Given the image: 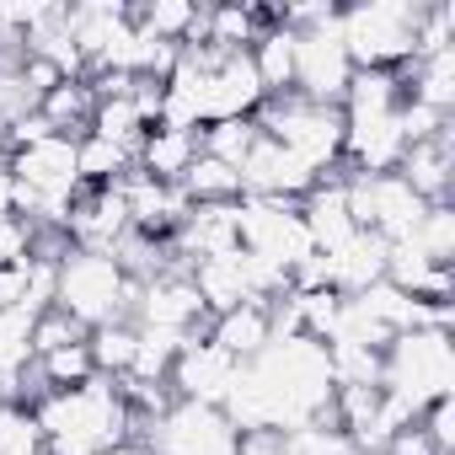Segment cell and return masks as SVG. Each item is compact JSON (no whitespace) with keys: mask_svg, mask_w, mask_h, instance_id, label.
Here are the masks:
<instances>
[{"mask_svg":"<svg viewBox=\"0 0 455 455\" xmlns=\"http://www.w3.org/2000/svg\"><path fill=\"white\" fill-rule=\"evenodd\" d=\"M332 364L327 343L316 338H274L258 359L236 364L231 396H225V418L242 434H300L316 423H332ZM338 428V423H332Z\"/></svg>","mask_w":455,"mask_h":455,"instance_id":"obj_1","label":"cell"},{"mask_svg":"<svg viewBox=\"0 0 455 455\" xmlns=\"http://www.w3.org/2000/svg\"><path fill=\"white\" fill-rule=\"evenodd\" d=\"M28 412H33L49 455H108L134 439L129 407H124L118 386L102 375L76 391H44Z\"/></svg>","mask_w":455,"mask_h":455,"instance_id":"obj_2","label":"cell"},{"mask_svg":"<svg viewBox=\"0 0 455 455\" xmlns=\"http://www.w3.org/2000/svg\"><path fill=\"white\" fill-rule=\"evenodd\" d=\"M140 300V284L108 258V252H65L54 263V306L65 316H76L86 332L108 327V322H129Z\"/></svg>","mask_w":455,"mask_h":455,"instance_id":"obj_3","label":"cell"},{"mask_svg":"<svg viewBox=\"0 0 455 455\" xmlns=\"http://www.w3.org/2000/svg\"><path fill=\"white\" fill-rule=\"evenodd\" d=\"M418 17H423V0L338 6V38L354 60V70H402L418 54Z\"/></svg>","mask_w":455,"mask_h":455,"instance_id":"obj_4","label":"cell"},{"mask_svg":"<svg viewBox=\"0 0 455 455\" xmlns=\"http://www.w3.org/2000/svg\"><path fill=\"white\" fill-rule=\"evenodd\" d=\"M252 124H258V134L284 145L316 177H332L343 166V108H322V102H306V97L284 92V97H263Z\"/></svg>","mask_w":455,"mask_h":455,"instance_id":"obj_5","label":"cell"},{"mask_svg":"<svg viewBox=\"0 0 455 455\" xmlns=\"http://www.w3.org/2000/svg\"><path fill=\"white\" fill-rule=\"evenodd\" d=\"M380 391L407 396L418 412L439 396H455V343L450 327H412L396 332L380 354Z\"/></svg>","mask_w":455,"mask_h":455,"instance_id":"obj_6","label":"cell"},{"mask_svg":"<svg viewBox=\"0 0 455 455\" xmlns=\"http://www.w3.org/2000/svg\"><path fill=\"white\" fill-rule=\"evenodd\" d=\"M236 231H242V252L279 268V274H295L316 247L306 236V220H300V204H268V198H242L236 204Z\"/></svg>","mask_w":455,"mask_h":455,"instance_id":"obj_7","label":"cell"},{"mask_svg":"<svg viewBox=\"0 0 455 455\" xmlns=\"http://www.w3.org/2000/svg\"><path fill=\"white\" fill-rule=\"evenodd\" d=\"M150 455H236L242 450V428L225 418V407H204V402H172L145 434Z\"/></svg>","mask_w":455,"mask_h":455,"instance_id":"obj_8","label":"cell"},{"mask_svg":"<svg viewBox=\"0 0 455 455\" xmlns=\"http://www.w3.org/2000/svg\"><path fill=\"white\" fill-rule=\"evenodd\" d=\"M343 193H348L354 225H359V231H375L380 242H402L412 225L423 220V209H428L396 172H380V177L343 172Z\"/></svg>","mask_w":455,"mask_h":455,"instance_id":"obj_9","label":"cell"},{"mask_svg":"<svg viewBox=\"0 0 455 455\" xmlns=\"http://www.w3.org/2000/svg\"><path fill=\"white\" fill-rule=\"evenodd\" d=\"M348 81H354V60H348V49L338 38V17L322 22V28L295 33V97L338 108Z\"/></svg>","mask_w":455,"mask_h":455,"instance_id":"obj_10","label":"cell"},{"mask_svg":"<svg viewBox=\"0 0 455 455\" xmlns=\"http://www.w3.org/2000/svg\"><path fill=\"white\" fill-rule=\"evenodd\" d=\"M231 380H236V359L214 348L209 338H193L172 354V370H166V386L177 402H204V407H225L231 396Z\"/></svg>","mask_w":455,"mask_h":455,"instance_id":"obj_11","label":"cell"},{"mask_svg":"<svg viewBox=\"0 0 455 455\" xmlns=\"http://www.w3.org/2000/svg\"><path fill=\"white\" fill-rule=\"evenodd\" d=\"M242 172V198H268V204H300L322 177L316 172H306L284 145H274L268 134H258V145H252V156L236 166Z\"/></svg>","mask_w":455,"mask_h":455,"instance_id":"obj_12","label":"cell"},{"mask_svg":"<svg viewBox=\"0 0 455 455\" xmlns=\"http://www.w3.org/2000/svg\"><path fill=\"white\" fill-rule=\"evenodd\" d=\"M396 177H402L423 204H450V188H455V124H444L434 140L407 145Z\"/></svg>","mask_w":455,"mask_h":455,"instance_id":"obj_13","label":"cell"},{"mask_svg":"<svg viewBox=\"0 0 455 455\" xmlns=\"http://www.w3.org/2000/svg\"><path fill=\"white\" fill-rule=\"evenodd\" d=\"M386 258H391V242H380L375 231H354L338 252H322L327 290H338L343 300H348V295H364L370 284L386 279Z\"/></svg>","mask_w":455,"mask_h":455,"instance_id":"obj_14","label":"cell"},{"mask_svg":"<svg viewBox=\"0 0 455 455\" xmlns=\"http://www.w3.org/2000/svg\"><path fill=\"white\" fill-rule=\"evenodd\" d=\"M300 220H306V236H311L316 252H338V247L359 231L354 214H348V193H343V166H338L332 177H322V182L300 198Z\"/></svg>","mask_w":455,"mask_h":455,"instance_id":"obj_15","label":"cell"},{"mask_svg":"<svg viewBox=\"0 0 455 455\" xmlns=\"http://www.w3.org/2000/svg\"><path fill=\"white\" fill-rule=\"evenodd\" d=\"M214 348H225L236 364L258 359L268 343H274V306L268 300H242L236 311H225V316H209V332H204Z\"/></svg>","mask_w":455,"mask_h":455,"instance_id":"obj_16","label":"cell"},{"mask_svg":"<svg viewBox=\"0 0 455 455\" xmlns=\"http://www.w3.org/2000/svg\"><path fill=\"white\" fill-rule=\"evenodd\" d=\"M198 161V129H177V124H156L145 129L140 150H134V172L156 177V182H182L188 166Z\"/></svg>","mask_w":455,"mask_h":455,"instance_id":"obj_17","label":"cell"},{"mask_svg":"<svg viewBox=\"0 0 455 455\" xmlns=\"http://www.w3.org/2000/svg\"><path fill=\"white\" fill-rule=\"evenodd\" d=\"M38 118L60 140H86L92 134V118H97V92L86 81H60L54 92L38 97Z\"/></svg>","mask_w":455,"mask_h":455,"instance_id":"obj_18","label":"cell"},{"mask_svg":"<svg viewBox=\"0 0 455 455\" xmlns=\"http://www.w3.org/2000/svg\"><path fill=\"white\" fill-rule=\"evenodd\" d=\"M247 54H252L258 81H263V97H284V92H295V33H290L284 22L268 28Z\"/></svg>","mask_w":455,"mask_h":455,"instance_id":"obj_19","label":"cell"},{"mask_svg":"<svg viewBox=\"0 0 455 455\" xmlns=\"http://www.w3.org/2000/svg\"><path fill=\"white\" fill-rule=\"evenodd\" d=\"M177 188H182V198H188L193 209H209V204H236V198H242V172L198 150V161L188 166V177H182Z\"/></svg>","mask_w":455,"mask_h":455,"instance_id":"obj_20","label":"cell"},{"mask_svg":"<svg viewBox=\"0 0 455 455\" xmlns=\"http://www.w3.org/2000/svg\"><path fill=\"white\" fill-rule=\"evenodd\" d=\"M86 348H92V364L102 380H124L134 354H140V327L134 322H108L97 332H86Z\"/></svg>","mask_w":455,"mask_h":455,"instance_id":"obj_21","label":"cell"},{"mask_svg":"<svg viewBox=\"0 0 455 455\" xmlns=\"http://www.w3.org/2000/svg\"><path fill=\"white\" fill-rule=\"evenodd\" d=\"M198 12L204 6H188V0H156V6H134V28L150 33L156 44L182 49L193 38V28H198Z\"/></svg>","mask_w":455,"mask_h":455,"instance_id":"obj_22","label":"cell"},{"mask_svg":"<svg viewBox=\"0 0 455 455\" xmlns=\"http://www.w3.org/2000/svg\"><path fill=\"white\" fill-rule=\"evenodd\" d=\"M402 242H407V247H418L428 263L450 268V258H455V209H450V204H428V209H423V220L412 225Z\"/></svg>","mask_w":455,"mask_h":455,"instance_id":"obj_23","label":"cell"},{"mask_svg":"<svg viewBox=\"0 0 455 455\" xmlns=\"http://www.w3.org/2000/svg\"><path fill=\"white\" fill-rule=\"evenodd\" d=\"M44 391H76L86 380H97V364H92V348L86 343H70V348H54V354H38L33 359Z\"/></svg>","mask_w":455,"mask_h":455,"instance_id":"obj_24","label":"cell"},{"mask_svg":"<svg viewBox=\"0 0 455 455\" xmlns=\"http://www.w3.org/2000/svg\"><path fill=\"white\" fill-rule=\"evenodd\" d=\"M258 145V124L252 118H220V124H204L198 129V150L225 161V166H242Z\"/></svg>","mask_w":455,"mask_h":455,"instance_id":"obj_25","label":"cell"},{"mask_svg":"<svg viewBox=\"0 0 455 455\" xmlns=\"http://www.w3.org/2000/svg\"><path fill=\"white\" fill-rule=\"evenodd\" d=\"M70 343H86V327H81L76 316H65L60 306H49V311L33 316V332H28L33 359H38V354H54V348H70Z\"/></svg>","mask_w":455,"mask_h":455,"instance_id":"obj_26","label":"cell"},{"mask_svg":"<svg viewBox=\"0 0 455 455\" xmlns=\"http://www.w3.org/2000/svg\"><path fill=\"white\" fill-rule=\"evenodd\" d=\"M418 428L423 439L434 444V455H455V396H439L418 412Z\"/></svg>","mask_w":455,"mask_h":455,"instance_id":"obj_27","label":"cell"},{"mask_svg":"<svg viewBox=\"0 0 455 455\" xmlns=\"http://www.w3.org/2000/svg\"><path fill=\"white\" fill-rule=\"evenodd\" d=\"M28 258H33V225L12 209H0V268L28 263Z\"/></svg>","mask_w":455,"mask_h":455,"instance_id":"obj_28","label":"cell"},{"mask_svg":"<svg viewBox=\"0 0 455 455\" xmlns=\"http://www.w3.org/2000/svg\"><path fill=\"white\" fill-rule=\"evenodd\" d=\"M236 455H295V439L258 428V434H242V450H236Z\"/></svg>","mask_w":455,"mask_h":455,"instance_id":"obj_29","label":"cell"},{"mask_svg":"<svg viewBox=\"0 0 455 455\" xmlns=\"http://www.w3.org/2000/svg\"><path fill=\"white\" fill-rule=\"evenodd\" d=\"M108 455H150V444H145V439H129V444H118V450H108Z\"/></svg>","mask_w":455,"mask_h":455,"instance_id":"obj_30","label":"cell"}]
</instances>
